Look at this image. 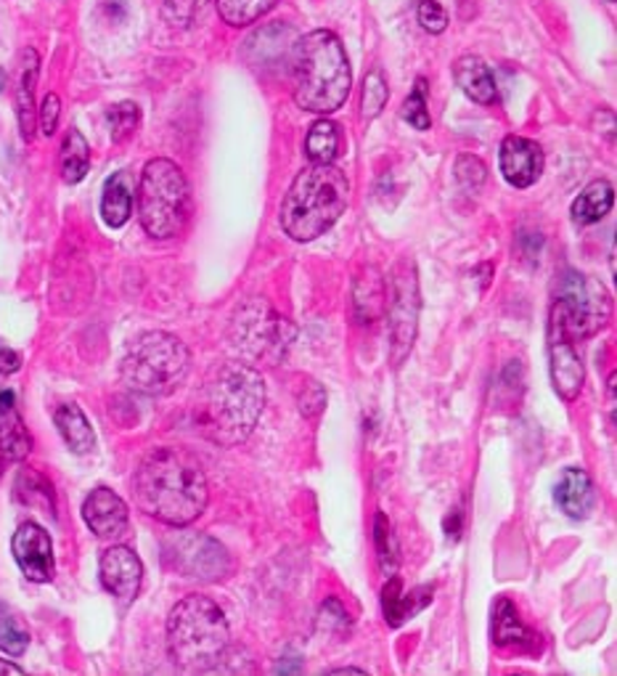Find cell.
<instances>
[{
  "label": "cell",
  "instance_id": "14",
  "mask_svg": "<svg viewBox=\"0 0 617 676\" xmlns=\"http://www.w3.org/2000/svg\"><path fill=\"white\" fill-rule=\"evenodd\" d=\"M501 173L515 189H530L543 173V151L530 138L507 136L501 144Z\"/></svg>",
  "mask_w": 617,
  "mask_h": 676
},
{
  "label": "cell",
  "instance_id": "30",
  "mask_svg": "<svg viewBox=\"0 0 617 676\" xmlns=\"http://www.w3.org/2000/svg\"><path fill=\"white\" fill-rule=\"evenodd\" d=\"M27 647H30V629L9 605L0 602V650L19 658Z\"/></svg>",
  "mask_w": 617,
  "mask_h": 676
},
{
  "label": "cell",
  "instance_id": "36",
  "mask_svg": "<svg viewBox=\"0 0 617 676\" xmlns=\"http://www.w3.org/2000/svg\"><path fill=\"white\" fill-rule=\"evenodd\" d=\"M205 6L207 0H163V17L175 27H188L199 19Z\"/></svg>",
  "mask_w": 617,
  "mask_h": 676
},
{
  "label": "cell",
  "instance_id": "4",
  "mask_svg": "<svg viewBox=\"0 0 617 676\" xmlns=\"http://www.w3.org/2000/svg\"><path fill=\"white\" fill-rule=\"evenodd\" d=\"M350 180L340 167L311 163L292 180L282 202V228L294 242H313L342 218Z\"/></svg>",
  "mask_w": 617,
  "mask_h": 676
},
{
  "label": "cell",
  "instance_id": "45",
  "mask_svg": "<svg viewBox=\"0 0 617 676\" xmlns=\"http://www.w3.org/2000/svg\"><path fill=\"white\" fill-rule=\"evenodd\" d=\"M609 3H617V0H609Z\"/></svg>",
  "mask_w": 617,
  "mask_h": 676
},
{
  "label": "cell",
  "instance_id": "41",
  "mask_svg": "<svg viewBox=\"0 0 617 676\" xmlns=\"http://www.w3.org/2000/svg\"><path fill=\"white\" fill-rule=\"evenodd\" d=\"M22 369V355L0 343V374H13Z\"/></svg>",
  "mask_w": 617,
  "mask_h": 676
},
{
  "label": "cell",
  "instance_id": "15",
  "mask_svg": "<svg viewBox=\"0 0 617 676\" xmlns=\"http://www.w3.org/2000/svg\"><path fill=\"white\" fill-rule=\"evenodd\" d=\"M82 518L98 539H119L130 526L128 504L109 488H94L82 501Z\"/></svg>",
  "mask_w": 617,
  "mask_h": 676
},
{
  "label": "cell",
  "instance_id": "10",
  "mask_svg": "<svg viewBox=\"0 0 617 676\" xmlns=\"http://www.w3.org/2000/svg\"><path fill=\"white\" fill-rule=\"evenodd\" d=\"M165 560L180 576L199 578V581H223L234 568L228 549L205 533H184L167 541Z\"/></svg>",
  "mask_w": 617,
  "mask_h": 676
},
{
  "label": "cell",
  "instance_id": "23",
  "mask_svg": "<svg viewBox=\"0 0 617 676\" xmlns=\"http://www.w3.org/2000/svg\"><path fill=\"white\" fill-rule=\"evenodd\" d=\"M133 215V189L128 173H115L104 186L101 218L109 228H123Z\"/></svg>",
  "mask_w": 617,
  "mask_h": 676
},
{
  "label": "cell",
  "instance_id": "39",
  "mask_svg": "<svg viewBox=\"0 0 617 676\" xmlns=\"http://www.w3.org/2000/svg\"><path fill=\"white\" fill-rule=\"evenodd\" d=\"M59 117H61V101L56 94H48L43 99V107H40V130H43L46 136H53L56 128H59Z\"/></svg>",
  "mask_w": 617,
  "mask_h": 676
},
{
  "label": "cell",
  "instance_id": "1",
  "mask_svg": "<svg viewBox=\"0 0 617 676\" xmlns=\"http://www.w3.org/2000/svg\"><path fill=\"white\" fill-rule=\"evenodd\" d=\"M133 497L149 518L184 528L205 512L209 486L205 470L184 449H154L138 464Z\"/></svg>",
  "mask_w": 617,
  "mask_h": 676
},
{
  "label": "cell",
  "instance_id": "29",
  "mask_svg": "<svg viewBox=\"0 0 617 676\" xmlns=\"http://www.w3.org/2000/svg\"><path fill=\"white\" fill-rule=\"evenodd\" d=\"M278 0H217L221 19L231 27L255 25L263 13H268Z\"/></svg>",
  "mask_w": 617,
  "mask_h": 676
},
{
  "label": "cell",
  "instance_id": "34",
  "mask_svg": "<svg viewBox=\"0 0 617 676\" xmlns=\"http://www.w3.org/2000/svg\"><path fill=\"white\" fill-rule=\"evenodd\" d=\"M390 99V88L384 82L382 72H369L366 80H363V96H361V111L363 120H374V117L382 115L384 104Z\"/></svg>",
  "mask_w": 617,
  "mask_h": 676
},
{
  "label": "cell",
  "instance_id": "6",
  "mask_svg": "<svg viewBox=\"0 0 617 676\" xmlns=\"http://www.w3.org/2000/svg\"><path fill=\"white\" fill-rule=\"evenodd\" d=\"M192 215V189L173 159H151L141 173L138 186V218L144 232L154 239H173L184 234Z\"/></svg>",
  "mask_w": 617,
  "mask_h": 676
},
{
  "label": "cell",
  "instance_id": "24",
  "mask_svg": "<svg viewBox=\"0 0 617 676\" xmlns=\"http://www.w3.org/2000/svg\"><path fill=\"white\" fill-rule=\"evenodd\" d=\"M53 422H56V428H59L61 438H65V443L75 451V454H88V451H94V445H96L94 428H90V422L86 420V414H82L80 406H75V403H65V406L56 409Z\"/></svg>",
  "mask_w": 617,
  "mask_h": 676
},
{
  "label": "cell",
  "instance_id": "21",
  "mask_svg": "<svg viewBox=\"0 0 617 676\" xmlns=\"http://www.w3.org/2000/svg\"><path fill=\"white\" fill-rule=\"evenodd\" d=\"M355 316L361 324H374L380 322V316L388 311V290H384V278L380 268L369 266L363 271L361 278L355 282Z\"/></svg>",
  "mask_w": 617,
  "mask_h": 676
},
{
  "label": "cell",
  "instance_id": "31",
  "mask_svg": "<svg viewBox=\"0 0 617 676\" xmlns=\"http://www.w3.org/2000/svg\"><path fill=\"white\" fill-rule=\"evenodd\" d=\"M17 499L30 507H48L53 512V488L43 476L32 470H22L17 478Z\"/></svg>",
  "mask_w": 617,
  "mask_h": 676
},
{
  "label": "cell",
  "instance_id": "18",
  "mask_svg": "<svg viewBox=\"0 0 617 676\" xmlns=\"http://www.w3.org/2000/svg\"><path fill=\"white\" fill-rule=\"evenodd\" d=\"M19 82H17V117L19 130H22L25 141H32L35 136V86H38L40 72V56L35 48H25L22 65H19Z\"/></svg>",
  "mask_w": 617,
  "mask_h": 676
},
{
  "label": "cell",
  "instance_id": "40",
  "mask_svg": "<svg viewBox=\"0 0 617 676\" xmlns=\"http://www.w3.org/2000/svg\"><path fill=\"white\" fill-rule=\"evenodd\" d=\"M324 403H326V393L321 390V385H315V382L305 385L303 395H300V411H303V417H315L321 409H324Z\"/></svg>",
  "mask_w": 617,
  "mask_h": 676
},
{
  "label": "cell",
  "instance_id": "3",
  "mask_svg": "<svg viewBox=\"0 0 617 676\" xmlns=\"http://www.w3.org/2000/svg\"><path fill=\"white\" fill-rule=\"evenodd\" d=\"M294 101L313 115H332L347 101L353 72L345 46L329 30H313L294 46Z\"/></svg>",
  "mask_w": 617,
  "mask_h": 676
},
{
  "label": "cell",
  "instance_id": "7",
  "mask_svg": "<svg viewBox=\"0 0 617 676\" xmlns=\"http://www.w3.org/2000/svg\"><path fill=\"white\" fill-rule=\"evenodd\" d=\"M192 353L170 332H144L128 345L123 359L125 385L144 395H167L186 380Z\"/></svg>",
  "mask_w": 617,
  "mask_h": 676
},
{
  "label": "cell",
  "instance_id": "9",
  "mask_svg": "<svg viewBox=\"0 0 617 676\" xmlns=\"http://www.w3.org/2000/svg\"><path fill=\"white\" fill-rule=\"evenodd\" d=\"M609 319V295L591 276L567 271L559 282V295L554 300L549 324L562 330L572 343L594 337Z\"/></svg>",
  "mask_w": 617,
  "mask_h": 676
},
{
  "label": "cell",
  "instance_id": "22",
  "mask_svg": "<svg viewBox=\"0 0 617 676\" xmlns=\"http://www.w3.org/2000/svg\"><path fill=\"white\" fill-rule=\"evenodd\" d=\"M32 438L27 433L22 417L17 414V409L0 411V476L9 464L22 462L30 454Z\"/></svg>",
  "mask_w": 617,
  "mask_h": 676
},
{
  "label": "cell",
  "instance_id": "13",
  "mask_svg": "<svg viewBox=\"0 0 617 676\" xmlns=\"http://www.w3.org/2000/svg\"><path fill=\"white\" fill-rule=\"evenodd\" d=\"M549 359L554 390H557L565 401H575L580 395V390H584L586 369L578 351H575L572 340L554 324H549Z\"/></svg>",
  "mask_w": 617,
  "mask_h": 676
},
{
  "label": "cell",
  "instance_id": "27",
  "mask_svg": "<svg viewBox=\"0 0 617 676\" xmlns=\"http://www.w3.org/2000/svg\"><path fill=\"white\" fill-rule=\"evenodd\" d=\"M530 639L532 634L522 626L515 605H511L509 599H501V602L496 605L493 643L499 647H522L525 643H530Z\"/></svg>",
  "mask_w": 617,
  "mask_h": 676
},
{
  "label": "cell",
  "instance_id": "37",
  "mask_svg": "<svg viewBox=\"0 0 617 676\" xmlns=\"http://www.w3.org/2000/svg\"><path fill=\"white\" fill-rule=\"evenodd\" d=\"M486 165L480 163L477 157H459V163H456V178H459V184L464 186L467 192H477L482 184H486Z\"/></svg>",
  "mask_w": 617,
  "mask_h": 676
},
{
  "label": "cell",
  "instance_id": "26",
  "mask_svg": "<svg viewBox=\"0 0 617 676\" xmlns=\"http://www.w3.org/2000/svg\"><path fill=\"white\" fill-rule=\"evenodd\" d=\"M61 178L65 184H80L86 178L88 167H90V146L86 141V136L80 130H69L65 144H61Z\"/></svg>",
  "mask_w": 617,
  "mask_h": 676
},
{
  "label": "cell",
  "instance_id": "20",
  "mask_svg": "<svg viewBox=\"0 0 617 676\" xmlns=\"http://www.w3.org/2000/svg\"><path fill=\"white\" fill-rule=\"evenodd\" d=\"M453 75L459 88L464 90L469 99L477 104H493L499 99V90H496V80L490 75V69L486 67V61L480 56H461L459 61L453 65Z\"/></svg>",
  "mask_w": 617,
  "mask_h": 676
},
{
  "label": "cell",
  "instance_id": "25",
  "mask_svg": "<svg viewBox=\"0 0 617 676\" xmlns=\"http://www.w3.org/2000/svg\"><path fill=\"white\" fill-rule=\"evenodd\" d=\"M615 205V189L609 180H594L588 184L580 197L572 202V221L580 223V226H591V223H599L605 215L613 210Z\"/></svg>",
  "mask_w": 617,
  "mask_h": 676
},
{
  "label": "cell",
  "instance_id": "42",
  "mask_svg": "<svg viewBox=\"0 0 617 676\" xmlns=\"http://www.w3.org/2000/svg\"><path fill=\"white\" fill-rule=\"evenodd\" d=\"M25 672L19 666L9 664V660H0V676H22Z\"/></svg>",
  "mask_w": 617,
  "mask_h": 676
},
{
  "label": "cell",
  "instance_id": "12",
  "mask_svg": "<svg viewBox=\"0 0 617 676\" xmlns=\"http://www.w3.org/2000/svg\"><path fill=\"white\" fill-rule=\"evenodd\" d=\"M13 557H17L22 574L35 584H46L53 578V543L46 528L38 522H25L19 531L13 533L11 541Z\"/></svg>",
  "mask_w": 617,
  "mask_h": 676
},
{
  "label": "cell",
  "instance_id": "16",
  "mask_svg": "<svg viewBox=\"0 0 617 676\" xmlns=\"http://www.w3.org/2000/svg\"><path fill=\"white\" fill-rule=\"evenodd\" d=\"M144 566L128 547H111L101 557V584L119 602H133L141 589Z\"/></svg>",
  "mask_w": 617,
  "mask_h": 676
},
{
  "label": "cell",
  "instance_id": "38",
  "mask_svg": "<svg viewBox=\"0 0 617 676\" xmlns=\"http://www.w3.org/2000/svg\"><path fill=\"white\" fill-rule=\"evenodd\" d=\"M417 19H419V25H422L424 30L432 35H440L448 27L445 9L440 3H434V0H419Z\"/></svg>",
  "mask_w": 617,
  "mask_h": 676
},
{
  "label": "cell",
  "instance_id": "17",
  "mask_svg": "<svg viewBox=\"0 0 617 676\" xmlns=\"http://www.w3.org/2000/svg\"><path fill=\"white\" fill-rule=\"evenodd\" d=\"M554 499L572 520H586L596 504V491L588 472L578 470V467L565 470V476L557 483V491H554Z\"/></svg>",
  "mask_w": 617,
  "mask_h": 676
},
{
  "label": "cell",
  "instance_id": "35",
  "mask_svg": "<svg viewBox=\"0 0 617 676\" xmlns=\"http://www.w3.org/2000/svg\"><path fill=\"white\" fill-rule=\"evenodd\" d=\"M403 120L417 130H430V111H427V80L419 78L411 96L403 104Z\"/></svg>",
  "mask_w": 617,
  "mask_h": 676
},
{
  "label": "cell",
  "instance_id": "33",
  "mask_svg": "<svg viewBox=\"0 0 617 676\" xmlns=\"http://www.w3.org/2000/svg\"><path fill=\"white\" fill-rule=\"evenodd\" d=\"M107 123H109L111 138H115L117 144H123V141H128L133 134H136L138 123H141V109H138V104H133V101L115 104V107L107 111Z\"/></svg>",
  "mask_w": 617,
  "mask_h": 676
},
{
  "label": "cell",
  "instance_id": "5",
  "mask_svg": "<svg viewBox=\"0 0 617 676\" xmlns=\"http://www.w3.org/2000/svg\"><path fill=\"white\" fill-rule=\"evenodd\" d=\"M231 629L209 597L188 595L167 618V650L173 664L186 674H205L221 664L228 650Z\"/></svg>",
  "mask_w": 617,
  "mask_h": 676
},
{
  "label": "cell",
  "instance_id": "19",
  "mask_svg": "<svg viewBox=\"0 0 617 676\" xmlns=\"http://www.w3.org/2000/svg\"><path fill=\"white\" fill-rule=\"evenodd\" d=\"M432 587H419L411 595H403V584L398 576H390L388 584L382 589V613L388 618L390 626H401L405 618H411L413 613L427 608L432 599Z\"/></svg>",
  "mask_w": 617,
  "mask_h": 676
},
{
  "label": "cell",
  "instance_id": "11",
  "mask_svg": "<svg viewBox=\"0 0 617 676\" xmlns=\"http://www.w3.org/2000/svg\"><path fill=\"white\" fill-rule=\"evenodd\" d=\"M419 282H417V266L411 261L398 263L395 274H392L390 287V347L392 361L401 364L413 347L419 326Z\"/></svg>",
  "mask_w": 617,
  "mask_h": 676
},
{
  "label": "cell",
  "instance_id": "2",
  "mask_svg": "<svg viewBox=\"0 0 617 676\" xmlns=\"http://www.w3.org/2000/svg\"><path fill=\"white\" fill-rule=\"evenodd\" d=\"M265 409L263 374L249 364H221L209 372L196 403V422L209 441L238 445L252 435Z\"/></svg>",
  "mask_w": 617,
  "mask_h": 676
},
{
  "label": "cell",
  "instance_id": "28",
  "mask_svg": "<svg viewBox=\"0 0 617 676\" xmlns=\"http://www.w3.org/2000/svg\"><path fill=\"white\" fill-rule=\"evenodd\" d=\"M305 155L311 157V163L332 165L340 155V128L332 120L313 123L305 138Z\"/></svg>",
  "mask_w": 617,
  "mask_h": 676
},
{
  "label": "cell",
  "instance_id": "8",
  "mask_svg": "<svg viewBox=\"0 0 617 676\" xmlns=\"http://www.w3.org/2000/svg\"><path fill=\"white\" fill-rule=\"evenodd\" d=\"M231 340L242 359L252 364L278 366L294 340V326L290 319L271 308L268 300L252 297L238 305L234 322H231Z\"/></svg>",
  "mask_w": 617,
  "mask_h": 676
},
{
  "label": "cell",
  "instance_id": "32",
  "mask_svg": "<svg viewBox=\"0 0 617 676\" xmlns=\"http://www.w3.org/2000/svg\"><path fill=\"white\" fill-rule=\"evenodd\" d=\"M374 543H376V555H380V568L384 576H395L398 562H401V557H398V539L395 533H392L390 520L384 518L380 512L374 520Z\"/></svg>",
  "mask_w": 617,
  "mask_h": 676
},
{
  "label": "cell",
  "instance_id": "43",
  "mask_svg": "<svg viewBox=\"0 0 617 676\" xmlns=\"http://www.w3.org/2000/svg\"><path fill=\"white\" fill-rule=\"evenodd\" d=\"M329 674H366L363 668H355V666H347V668H332Z\"/></svg>",
  "mask_w": 617,
  "mask_h": 676
},
{
  "label": "cell",
  "instance_id": "44",
  "mask_svg": "<svg viewBox=\"0 0 617 676\" xmlns=\"http://www.w3.org/2000/svg\"><path fill=\"white\" fill-rule=\"evenodd\" d=\"M3 88H6V72L0 69V90H3Z\"/></svg>",
  "mask_w": 617,
  "mask_h": 676
}]
</instances>
